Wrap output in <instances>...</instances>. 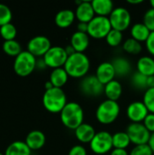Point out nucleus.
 I'll return each mask as SVG.
<instances>
[{"mask_svg": "<svg viewBox=\"0 0 154 155\" xmlns=\"http://www.w3.org/2000/svg\"><path fill=\"white\" fill-rule=\"evenodd\" d=\"M143 102L147 107L149 113L154 114V87L153 88H148L143 97Z\"/></svg>", "mask_w": 154, "mask_h": 155, "instance_id": "473e14b6", "label": "nucleus"}, {"mask_svg": "<svg viewBox=\"0 0 154 155\" xmlns=\"http://www.w3.org/2000/svg\"><path fill=\"white\" fill-rule=\"evenodd\" d=\"M120 112L121 107L118 102L106 99L98 105L95 111V117L100 124L108 125L116 121Z\"/></svg>", "mask_w": 154, "mask_h": 155, "instance_id": "20e7f679", "label": "nucleus"}, {"mask_svg": "<svg viewBox=\"0 0 154 155\" xmlns=\"http://www.w3.org/2000/svg\"><path fill=\"white\" fill-rule=\"evenodd\" d=\"M74 132L75 138L81 143H90L97 133L95 132L94 127L92 124H87V123L82 124Z\"/></svg>", "mask_w": 154, "mask_h": 155, "instance_id": "f3484780", "label": "nucleus"}, {"mask_svg": "<svg viewBox=\"0 0 154 155\" xmlns=\"http://www.w3.org/2000/svg\"><path fill=\"white\" fill-rule=\"evenodd\" d=\"M147 85H148V88H153L154 87V75L147 77Z\"/></svg>", "mask_w": 154, "mask_h": 155, "instance_id": "c03bdc74", "label": "nucleus"}, {"mask_svg": "<svg viewBox=\"0 0 154 155\" xmlns=\"http://www.w3.org/2000/svg\"><path fill=\"white\" fill-rule=\"evenodd\" d=\"M37 59L31 53L26 51H22L14 61V71L21 77H25L30 75L36 68Z\"/></svg>", "mask_w": 154, "mask_h": 155, "instance_id": "39448f33", "label": "nucleus"}, {"mask_svg": "<svg viewBox=\"0 0 154 155\" xmlns=\"http://www.w3.org/2000/svg\"><path fill=\"white\" fill-rule=\"evenodd\" d=\"M145 45L149 54L154 57V32H151L148 39L145 42Z\"/></svg>", "mask_w": 154, "mask_h": 155, "instance_id": "58836bf2", "label": "nucleus"}, {"mask_svg": "<svg viewBox=\"0 0 154 155\" xmlns=\"http://www.w3.org/2000/svg\"><path fill=\"white\" fill-rule=\"evenodd\" d=\"M137 71L149 77L154 75V58L152 56L143 55L140 57L136 64Z\"/></svg>", "mask_w": 154, "mask_h": 155, "instance_id": "5701e85b", "label": "nucleus"}, {"mask_svg": "<svg viewBox=\"0 0 154 155\" xmlns=\"http://www.w3.org/2000/svg\"><path fill=\"white\" fill-rule=\"evenodd\" d=\"M149 145H150V147L152 148V152H153V154H154V133L153 134H152V135H151V138H150V141H149V143H148Z\"/></svg>", "mask_w": 154, "mask_h": 155, "instance_id": "a18cd8bd", "label": "nucleus"}, {"mask_svg": "<svg viewBox=\"0 0 154 155\" xmlns=\"http://www.w3.org/2000/svg\"><path fill=\"white\" fill-rule=\"evenodd\" d=\"M103 94L108 100L117 102L123 94V85L118 80L114 79L104 85Z\"/></svg>", "mask_w": 154, "mask_h": 155, "instance_id": "4be33fe9", "label": "nucleus"}, {"mask_svg": "<svg viewBox=\"0 0 154 155\" xmlns=\"http://www.w3.org/2000/svg\"><path fill=\"white\" fill-rule=\"evenodd\" d=\"M131 140V143L135 145L149 143L152 134L147 130L143 123H132L125 131Z\"/></svg>", "mask_w": 154, "mask_h": 155, "instance_id": "9d476101", "label": "nucleus"}, {"mask_svg": "<svg viewBox=\"0 0 154 155\" xmlns=\"http://www.w3.org/2000/svg\"><path fill=\"white\" fill-rule=\"evenodd\" d=\"M112 64L114 67L116 76L118 77H125L131 74L133 71V66L131 62L123 56L115 57L112 61Z\"/></svg>", "mask_w": 154, "mask_h": 155, "instance_id": "6ab92c4d", "label": "nucleus"}, {"mask_svg": "<svg viewBox=\"0 0 154 155\" xmlns=\"http://www.w3.org/2000/svg\"><path fill=\"white\" fill-rule=\"evenodd\" d=\"M45 135L42 131L34 130L27 134L25 137V143L31 149V151H37L43 148L45 144Z\"/></svg>", "mask_w": 154, "mask_h": 155, "instance_id": "a211bd4d", "label": "nucleus"}, {"mask_svg": "<svg viewBox=\"0 0 154 155\" xmlns=\"http://www.w3.org/2000/svg\"><path fill=\"white\" fill-rule=\"evenodd\" d=\"M32 151L25 142L15 141L11 143L5 149V155H31Z\"/></svg>", "mask_w": 154, "mask_h": 155, "instance_id": "a878e982", "label": "nucleus"}, {"mask_svg": "<svg viewBox=\"0 0 154 155\" xmlns=\"http://www.w3.org/2000/svg\"><path fill=\"white\" fill-rule=\"evenodd\" d=\"M94 75L103 85H105L108 83H110L111 81L114 80L116 74H115V70H114V67H113L112 62L101 63L97 66Z\"/></svg>", "mask_w": 154, "mask_h": 155, "instance_id": "4468645a", "label": "nucleus"}, {"mask_svg": "<svg viewBox=\"0 0 154 155\" xmlns=\"http://www.w3.org/2000/svg\"><path fill=\"white\" fill-rule=\"evenodd\" d=\"M75 13L71 9H63L57 12L54 16V23L60 28H67L75 20Z\"/></svg>", "mask_w": 154, "mask_h": 155, "instance_id": "aec40b11", "label": "nucleus"}, {"mask_svg": "<svg viewBox=\"0 0 154 155\" xmlns=\"http://www.w3.org/2000/svg\"><path fill=\"white\" fill-rule=\"evenodd\" d=\"M143 23L149 28L151 32H154V9L149 8L143 15Z\"/></svg>", "mask_w": 154, "mask_h": 155, "instance_id": "c9c22d12", "label": "nucleus"}, {"mask_svg": "<svg viewBox=\"0 0 154 155\" xmlns=\"http://www.w3.org/2000/svg\"><path fill=\"white\" fill-rule=\"evenodd\" d=\"M123 48L124 50L125 53L129 54H139L142 51H143V45L142 43L138 42L137 40L130 37L127 38L123 44Z\"/></svg>", "mask_w": 154, "mask_h": 155, "instance_id": "c756f323", "label": "nucleus"}, {"mask_svg": "<svg viewBox=\"0 0 154 155\" xmlns=\"http://www.w3.org/2000/svg\"><path fill=\"white\" fill-rule=\"evenodd\" d=\"M54 87V85H53V84L48 80V81H46L45 83H44V88H45V91L46 90H49V89H52Z\"/></svg>", "mask_w": 154, "mask_h": 155, "instance_id": "49530a36", "label": "nucleus"}, {"mask_svg": "<svg viewBox=\"0 0 154 155\" xmlns=\"http://www.w3.org/2000/svg\"><path fill=\"white\" fill-rule=\"evenodd\" d=\"M62 124L70 130H75L84 124V109L76 102H68L60 113Z\"/></svg>", "mask_w": 154, "mask_h": 155, "instance_id": "f03ea898", "label": "nucleus"}, {"mask_svg": "<svg viewBox=\"0 0 154 155\" xmlns=\"http://www.w3.org/2000/svg\"><path fill=\"white\" fill-rule=\"evenodd\" d=\"M68 155H87V151L83 145L77 144L70 149Z\"/></svg>", "mask_w": 154, "mask_h": 155, "instance_id": "4c0bfd02", "label": "nucleus"}, {"mask_svg": "<svg viewBox=\"0 0 154 155\" xmlns=\"http://www.w3.org/2000/svg\"><path fill=\"white\" fill-rule=\"evenodd\" d=\"M74 13L78 22H83L87 24L95 16V13L93 8L92 3L91 1H87V0H83L81 4L76 5Z\"/></svg>", "mask_w": 154, "mask_h": 155, "instance_id": "2eb2a0df", "label": "nucleus"}, {"mask_svg": "<svg viewBox=\"0 0 154 155\" xmlns=\"http://www.w3.org/2000/svg\"><path fill=\"white\" fill-rule=\"evenodd\" d=\"M68 78L69 75L66 73L65 69L64 67H61V68L53 69V71L50 74L49 81L53 84L54 87L62 88L68 82Z\"/></svg>", "mask_w": 154, "mask_h": 155, "instance_id": "393cba45", "label": "nucleus"}, {"mask_svg": "<svg viewBox=\"0 0 154 155\" xmlns=\"http://www.w3.org/2000/svg\"><path fill=\"white\" fill-rule=\"evenodd\" d=\"M45 67H47V66H46V64H45V63H44V59H43V58H42L41 60H37V63H36V68L44 69V68H45Z\"/></svg>", "mask_w": 154, "mask_h": 155, "instance_id": "37998d69", "label": "nucleus"}, {"mask_svg": "<svg viewBox=\"0 0 154 155\" xmlns=\"http://www.w3.org/2000/svg\"><path fill=\"white\" fill-rule=\"evenodd\" d=\"M91 3L95 15L109 17L114 9V4L112 0H93Z\"/></svg>", "mask_w": 154, "mask_h": 155, "instance_id": "412c9836", "label": "nucleus"}, {"mask_svg": "<svg viewBox=\"0 0 154 155\" xmlns=\"http://www.w3.org/2000/svg\"><path fill=\"white\" fill-rule=\"evenodd\" d=\"M143 124H144V126L147 128V130L151 133H154V114L149 113V114L146 116V118L144 119V121L143 122Z\"/></svg>", "mask_w": 154, "mask_h": 155, "instance_id": "e433bc0d", "label": "nucleus"}, {"mask_svg": "<svg viewBox=\"0 0 154 155\" xmlns=\"http://www.w3.org/2000/svg\"><path fill=\"white\" fill-rule=\"evenodd\" d=\"M109 20L113 29L123 32L128 29L132 23V15L129 10L123 6L114 7L109 15Z\"/></svg>", "mask_w": 154, "mask_h": 155, "instance_id": "6e6552de", "label": "nucleus"}, {"mask_svg": "<svg viewBox=\"0 0 154 155\" xmlns=\"http://www.w3.org/2000/svg\"><path fill=\"white\" fill-rule=\"evenodd\" d=\"M148 114L149 111L143 101H134L126 109V115L132 123H143Z\"/></svg>", "mask_w": 154, "mask_h": 155, "instance_id": "ddd939ff", "label": "nucleus"}, {"mask_svg": "<svg viewBox=\"0 0 154 155\" xmlns=\"http://www.w3.org/2000/svg\"><path fill=\"white\" fill-rule=\"evenodd\" d=\"M51 47V41L45 35L34 36L27 43V51L35 57H44Z\"/></svg>", "mask_w": 154, "mask_h": 155, "instance_id": "f8f14e48", "label": "nucleus"}, {"mask_svg": "<svg viewBox=\"0 0 154 155\" xmlns=\"http://www.w3.org/2000/svg\"><path fill=\"white\" fill-rule=\"evenodd\" d=\"M70 45L77 53H84L90 45V36L87 33L75 31L70 39Z\"/></svg>", "mask_w": 154, "mask_h": 155, "instance_id": "dca6fc26", "label": "nucleus"}, {"mask_svg": "<svg viewBox=\"0 0 154 155\" xmlns=\"http://www.w3.org/2000/svg\"><path fill=\"white\" fill-rule=\"evenodd\" d=\"M150 34L151 31L143 22L135 23L131 27V37L137 40L140 43L146 42Z\"/></svg>", "mask_w": 154, "mask_h": 155, "instance_id": "b1692460", "label": "nucleus"}, {"mask_svg": "<svg viewBox=\"0 0 154 155\" xmlns=\"http://www.w3.org/2000/svg\"><path fill=\"white\" fill-rule=\"evenodd\" d=\"M67 103L66 94L62 88L53 87L46 90L43 95V105L52 114H60Z\"/></svg>", "mask_w": 154, "mask_h": 155, "instance_id": "7ed1b4c3", "label": "nucleus"}, {"mask_svg": "<svg viewBox=\"0 0 154 155\" xmlns=\"http://www.w3.org/2000/svg\"><path fill=\"white\" fill-rule=\"evenodd\" d=\"M131 84L138 91H146L148 89L147 85V76L139 73L138 71L133 72L131 75Z\"/></svg>", "mask_w": 154, "mask_h": 155, "instance_id": "cd10ccee", "label": "nucleus"}, {"mask_svg": "<svg viewBox=\"0 0 154 155\" xmlns=\"http://www.w3.org/2000/svg\"><path fill=\"white\" fill-rule=\"evenodd\" d=\"M79 87L81 93L87 97H98L104 90V85L95 75H86L82 78Z\"/></svg>", "mask_w": 154, "mask_h": 155, "instance_id": "9b49d317", "label": "nucleus"}, {"mask_svg": "<svg viewBox=\"0 0 154 155\" xmlns=\"http://www.w3.org/2000/svg\"><path fill=\"white\" fill-rule=\"evenodd\" d=\"M112 29L109 17L95 15L88 23L87 34L93 39H105Z\"/></svg>", "mask_w": 154, "mask_h": 155, "instance_id": "0eeeda50", "label": "nucleus"}, {"mask_svg": "<svg viewBox=\"0 0 154 155\" xmlns=\"http://www.w3.org/2000/svg\"><path fill=\"white\" fill-rule=\"evenodd\" d=\"M110 155H130V153L125 149H113Z\"/></svg>", "mask_w": 154, "mask_h": 155, "instance_id": "a19ab883", "label": "nucleus"}, {"mask_svg": "<svg viewBox=\"0 0 154 155\" xmlns=\"http://www.w3.org/2000/svg\"><path fill=\"white\" fill-rule=\"evenodd\" d=\"M131 144V140L126 132H117L113 134V145L114 149H125Z\"/></svg>", "mask_w": 154, "mask_h": 155, "instance_id": "bb28decb", "label": "nucleus"}, {"mask_svg": "<svg viewBox=\"0 0 154 155\" xmlns=\"http://www.w3.org/2000/svg\"><path fill=\"white\" fill-rule=\"evenodd\" d=\"M150 5H151V7L154 9V0H151L150 1Z\"/></svg>", "mask_w": 154, "mask_h": 155, "instance_id": "09e8293b", "label": "nucleus"}, {"mask_svg": "<svg viewBox=\"0 0 154 155\" xmlns=\"http://www.w3.org/2000/svg\"><path fill=\"white\" fill-rule=\"evenodd\" d=\"M0 155H5L4 153H0Z\"/></svg>", "mask_w": 154, "mask_h": 155, "instance_id": "8fccbe9b", "label": "nucleus"}, {"mask_svg": "<svg viewBox=\"0 0 154 155\" xmlns=\"http://www.w3.org/2000/svg\"><path fill=\"white\" fill-rule=\"evenodd\" d=\"M13 14L11 9L5 4H0V26L11 23Z\"/></svg>", "mask_w": 154, "mask_h": 155, "instance_id": "72a5a7b5", "label": "nucleus"}, {"mask_svg": "<svg viewBox=\"0 0 154 155\" xmlns=\"http://www.w3.org/2000/svg\"><path fill=\"white\" fill-rule=\"evenodd\" d=\"M67 58L68 54L64 47L58 45L52 46L43 57L46 66L52 69L64 67L67 61Z\"/></svg>", "mask_w": 154, "mask_h": 155, "instance_id": "1a4fd4ad", "label": "nucleus"}, {"mask_svg": "<svg viewBox=\"0 0 154 155\" xmlns=\"http://www.w3.org/2000/svg\"><path fill=\"white\" fill-rule=\"evenodd\" d=\"M129 153L130 155H153V152L150 147V145L147 143V144L135 145Z\"/></svg>", "mask_w": 154, "mask_h": 155, "instance_id": "f704fd0d", "label": "nucleus"}, {"mask_svg": "<svg viewBox=\"0 0 154 155\" xmlns=\"http://www.w3.org/2000/svg\"><path fill=\"white\" fill-rule=\"evenodd\" d=\"M64 49H65V51H66V53H67V54H68V56H70V55H72V54H74V53H75V50L74 49V47L69 44L67 46H65L64 47Z\"/></svg>", "mask_w": 154, "mask_h": 155, "instance_id": "79ce46f5", "label": "nucleus"}, {"mask_svg": "<svg viewBox=\"0 0 154 155\" xmlns=\"http://www.w3.org/2000/svg\"><path fill=\"white\" fill-rule=\"evenodd\" d=\"M91 151L96 155H106L113 149V134L107 131L97 132L89 143Z\"/></svg>", "mask_w": 154, "mask_h": 155, "instance_id": "423d86ee", "label": "nucleus"}, {"mask_svg": "<svg viewBox=\"0 0 154 155\" xmlns=\"http://www.w3.org/2000/svg\"><path fill=\"white\" fill-rule=\"evenodd\" d=\"M16 35H17L16 27L12 23L0 26V35L5 41L15 40Z\"/></svg>", "mask_w": 154, "mask_h": 155, "instance_id": "2f4dec72", "label": "nucleus"}, {"mask_svg": "<svg viewBox=\"0 0 154 155\" xmlns=\"http://www.w3.org/2000/svg\"><path fill=\"white\" fill-rule=\"evenodd\" d=\"M91 63L89 57L84 53L75 52L74 54L68 56L64 68L69 77L82 79L87 75Z\"/></svg>", "mask_w": 154, "mask_h": 155, "instance_id": "f257e3e1", "label": "nucleus"}, {"mask_svg": "<svg viewBox=\"0 0 154 155\" xmlns=\"http://www.w3.org/2000/svg\"><path fill=\"white\" fill-rule=\"evenodd\" d=\"M143 0H128L127 3L131 4V5H139L141 3H143Z\"/></svg>", "mask_w": 154, "mask_h": 155, "instance_id": "de8ad7c7", "label": "nucleus"}, {"mask_svg": "<svg viewBox=\"0 0 154 155\" xmlns=\"http://www.w3.org/2000/svg\"><path fill=\"white\" fill-rule=\"evenodd\" d=\"M2 49L9 56H14L15 58L23 51L21 45L16 40H10V41H5L2 45Z\"/></svg>", "mask_w": 154, "mask_h": 155, "instance_id": "c85d7f7f", "label": "nucleus"}, {"mask_svg": "<svg viewBox=\"0 0 154 155\" xmlns=\"http://www.w3.org/2000/svg\"><path fill=\"white\" fill-rule=\"evenodd\" d=\"M76 28H77V31H79V32L87 33V30H88V24H87V23H83V22H78Z\"/></svg>", "mask_w": 154, "mask_h": 155, "instance_id": "ea45409f", "label": "nucleus"}, {"mask_svg": "<svg viewBox=\"0 0 154 155\" xmlns=\"http://www.w3.org/2000/svg\"><path fill=\"white\" fill-rule=\"evenodd\" d=\"M123 32L115 30V29H112L107 35V36L105 37V41L107 45H110L111 47L119 46L123 43Z\"/></svg>", "mask_w": 154, "mask_h": 155, "instance_id": "7c9ffc66", "label": "nucleus"}]
</instances>
